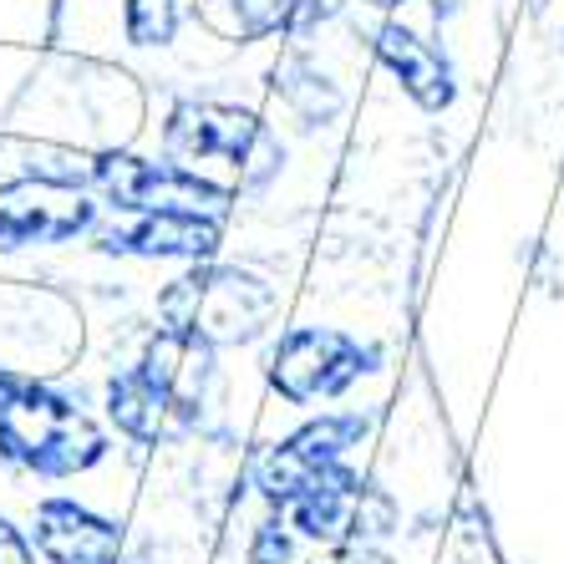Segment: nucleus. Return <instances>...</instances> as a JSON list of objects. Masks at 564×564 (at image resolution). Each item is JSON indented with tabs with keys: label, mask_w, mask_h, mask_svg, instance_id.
<instances>
[{
	"label": "nucleus",
	"mask_w": 564,
	"mask_h": 564,
	"mask_svg": "<svg viewBox=\"0 0 564 564\" xmlns=\"http://www.w3.org/2000/svg\"><path fill=\"white\" fill-rule=\"evenodd\" d=\"M280 315V290L254 270L239 264H188L178 280L163 285L158 295V326L194 336V341L219 346H250Z\"/></svg>",
	"instance_id": "obj_1"
},
{
	"label": "nucleus",
	"mask_w": 564,
	"mask_h": 564,
	"mask_svg": "<svg viewBox=\"0 0 564 564\" xmlns=\"http://www.w3.org/2000/svg\"><path fill=\"white\" fill-rule=\"evenodd\" d=\"M112 453L107 427L72 392L52 381H31L0 412V458L36 478H77Z\"/></svg>",
	"instance_id": "obj_2"
},
{
	"label": "nucleus",
	"mask_w": 564,
	"mask_h": 564,
	"mask_svg": "<svg viewBox=\"0 0 564 564\" xmlns=\"http://www.w3.org/2000/svg\"><path fill=\"white\" fill-rule=\"evenodd\" d=\"M163 158L184 163V169H198V173L209 169V163H224L239 178L245 194H260L264 184L280 178L285 143L250 107L188 97V102H173L169 118H163Z\"/></svg>",
	"instance_id": "obj_3"
},
{
	"label": "nucleus",
	"mask_w": 564,
	"mask_h": 564,
	"mask_svg": "<svg viewBox=\"0 0 564 564\" xmlns=\"http://www.w3.org/2000/svg\"><path fill=\"white\" fill-rule=\"evenodd\" d=\"M82 184L97 198H107L122 214H153V209H184V214H224L235 209V188L198 169H184L173 158H143V153H93L82 169Z\"/></svg>",
	"instance_id": "obj_4"
},
{
	"label": "nucleus",
	"mask_w": 564,
	"mask_h": 564,
	"mask_svg": "<svg viewBox=\"0 0 564 564\" xmlns=\"http://www.w3.org/2000/svg\"><path fill=\"white\" fill-rule=\"evenodd\" d=\"M381 367V351L367 346L351 330L336 326H290L264 361L270 392L290 408H315V402H336L361 377Z\"/></svg>",
	"instance_id": "obj_5"
},
{
	"label": "nucleus",
	"mask_w": 564,
	"mask_h": 564,
	"mask_svg": "<svg viewBox=\"0 0 564 564\" xmlns=\"http://www.w3.org/2000/svg\"><path fill=\"white\" fill-rule=\"evenodd\" d=\"M371 433V422L361 412H321L305 417L295 433H285L275 447H264L254 458V488L275 513H285L301 499L315 478H326L330 468H341L351 458V447Z\"/></svg>",
	"instance_id": "obj_6"
},
{
	"label": "nucleus",
	"mask_w": 564,
	"mask_h": 564,
	"mask_svg": "<svg viewBox=\"0 0 564 564\" xmlns=\"http://www.w3.org/2000/svg\"><path fill=\"white\" fill-rule=\"evenodd\" d=\"M93 188L56 178V173H26L0 184V254L15 250H46V245H72V239L97 229Z\"/></svg>",
	"instance_id": "obj_7"
},
{
	"label": "nucleus",
	"mask_w": 564,
	"mask_h": 564,
	"mask_svg": "<svg viewBox=\"0 0 564 564\" xmlns=\"http://www.w3.org/2000/svg\"><path fill=\"white\" fill-rule=\"evenodd\" d=\"M224 219L214 214H184V209H153V214H128V219L93 229V245L118 260H184L204 264L219 254Z\"/></svg>",
	"instance_id": "obj_8"
},
{
	"label": "nucleus",
	"mask_w": 564,
	"mask_h": 564,
	"mask_svg": "<svg viewBox=\"0 0 564 564\" xmlns=\"http://www.w3.org/2000/svg\"><path fill=\"white\" fill-rule=\"evenodd\" d=\"M31 539L46 564H122L128 529L77 499H41Z\"/></svg>",
	"instance_id": "obj_9"
},
{
	"label": "nucleus",
	"mask_w": 564,
	"mask_h": 564,
	"mask_svg": "<svg viewBox=\"0 0 564 564\" xmlns=\"http://www.w3.org/2000/svg\"><path fill=\"white\" fill-rule=\"evenodd\" d=\"M367 41H371V56L392 72L397 87H402L422 112H447V107H453V97H458V72H453L443 46L422 41L417 31L392 21V15L377 21V26L367 31Z\"/></svg>",
	"instance_id": "obj_10"
},
{
	"label": "nucleus",
	"mask_w": 564,
	"mask_h": 564,
	"mask_svg": "<svg viewBox=\"0 0 564 564\" xmlns=\"http://www.w3.org/2000/svg\"><path fill=\"white\" fill-rule=\"evenodd\" d=\"M138 371L163 392V402L173 408L178 427H194L198 412L209 408L214 377H219V371H214V346L194 341V336H178V330H169V326H158L148 351L138 356Z\"/></svg>",
	"instance_id": "obj_11"
},
{
	"label": "nucleus",
	"mask_w": 564,
	"mask_h": 564,
	"mask_svg": "<svg viewBox=\"0 0 564 564\" xmlns=\"http://www.w3.org/2000/svg\"><path fill=\"white\" fill-rule=\"evenodd\" d=\"M341 11V0H194V15L219 41H301L315 26H326Z\"/></svg>",
	"instance_id": "obj_12"
},
{
	"label": "nucleus",
	"mask_w": 564,
	"mask_h": 564,
	"mask_svg": "<svg viewBox=\"0 0 564 564\" xmlns=\"http://www.w3.org/2000/svg\"><path fill=\"white\" fill-rule=\"evenodd\" d=\"M371 478L367 473H356L351 463H341V468H330L326 478H315L311 488H305L301 499L285 509L290 529L301 539H311V544H356V524H361V499H367Z\"/></svg>",
	"instance_id": "obj_13"
},
{
	"label": "nucleus",
	"mask_w": 564,
	"mask_h": 564,
	"mask_svg": "<svg viewBox=\"0 0 564 564\" xmlns=\"http://www.w3.org/2000/svg\"><path fill=\"white\" fill-rule=\"evenodd\" d=\"M107 417H112V427L122 437H132V443H143V447H158L178 427L163 392L138 367H122L118 377L107 381Z\"/></svg>",
	"instance_id": "obj_14"
},
{
	"label": "nucleus",
	"mask_w": 564,
	"mask_h": 564,
	"mask_svg": "<svg viewBox=\"0 0 564 564\" xmlns=\"http://www.w3.org/2000/svg\"><path fill=\"white\" fill-rule=\"evenodd\" d=\"M275 97L280 107H285L290 118L301 122V128H326L336 112L346 107L341 87L321 72V66L311 62V56H285V62L275 66Z\"/></svg>",
	"instance_id": "obj_15"
},
{
	"label": "nucleus",
	"mask_w": 564,
	"mask_h": 564,
	"mask_svg": "<svg viewBox=\"0 0 564 564\" xmlns=\"http://www.w3.org/2000/svg\"><path fill=\"white\" fill-rule=\"evenodd\" d=\"M188 15H194V0H122V36H128V46L163 52L184 31Z\"/></svg>",
	"instance_id": "obj_16"
},
{
	"label": "nucleus",
	"mask_w": 564,
	"mask_h": 564,
	"mask_svg": "<svg viewBox=\"0 0 564 564\" xmlns=\"http://www.w3.org/2000/svg\"><path fill=\"white\" fill-rule=\"evenodd\" d=\"M245 564H295V529L285 513L270 509V519H260L245 544Z\"/></svg>",
	"instance_id": "obj_17"
},
{
	"label": "nucleus",
	"mask_w": 564,
	"mask_h": 564,
	"mask_svg": "<svg viewBox=\"0 0 564 564\" xmlns=\"http://www.w3.org/2000/svg\"><path fill=\"white\" fill-rule=\"evenodd\" d=\"M0 564H41L36 539L26 529H15L6 513H0Z\"/></svg>",
	"instance_id": "obj_18"
},
{
	"label": "nucleus",
	"mask_w": 564,
	"mask_h": 564,
	"mask_svg": "<svg viewBox=\"0 0 564 564\" xmlns=\"http://www.w3.org/2000/svg\"><path fill=\"white\" fill-rule=\"evenodd\" d=\"M330 564H397V560L381 550V544H341Z\"/></svg>",
	"instance_id": "obj_19"
},
{
	"label": "nucleus",
	"mask_w": 564,
	"mask_h": 564,
	"mask_svg": "<svg viewBox=\"0 0 564 564\" xmlns=\"http://www.w3.org/2000/svg\"><path fill=\"white\" fill-rule=\"evenodd\" d=\"M21 387H26V377H15V371H6V367H0V412L11 408V402H15V392H21Z\"/></svg>",
	"instance_id": "obj_20"
},
{
	"label": "nucleus",
	"mask_w": 564,
	"mask_h": 564,
	"mask_svg": "<svg viewBox=\"0 0 564 564\" xmlns=\"http://www.w3.org/2000/svg\"><path fill=\"white\" fill-rule=\"evenodd\" d=\"M361 6H377V11H397V6H408V0H361Z\"/></svg>",
	"instance_id": "obj_21"
}]
</instances>
